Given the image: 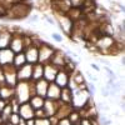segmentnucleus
<instances>
[{
    "label": "nucleus",
    "mask_w": 125,
    "mask_h": 125,
    "mask_svg": "<svg viewBox=\"0 0 125 125\" xmlns=\"http://www.w3.org/2000/svg\"><path fill=\"white\" fill-rule=\"evenodd\" d=\"M86 76L89 78V80H90L91 83H94V84H95V83L98 81V78H96V76H94V75H91L89 71H86Z\"/></svg>",
    "instance_id": "7c9ffc66"
},
{
    "label": "nucleus",
    "mask_w": 125,
    "mask_h": 125,
    "mask_svg": "<svg viewBox=\"0 0 125 125\" xmlns=\"http://www.w3.org/2000/svg\"><path fill=\"white\" fill-rule=\"evenodd\" d=\"M44 19L46 20V21H48V23H49L50 25H54V24H55V20H54L53 18H50V16H45Z\"/></svg>",
    "instance_id": "2f4dec72"
},
{
    "label": "nucleus",
    "mask_w": 125,
    "mask_h": 125,
    "mask_svg": "<svg viewBox=\"0 0 125 125\" xmlns=\"http://www.w3.org/2000/svg\"><path fill=\"white\" fill-rule=\"evenodd\" d=\"M14 96H15L14 88L9 86L6 84H0V99L9 103L11 99H14Z\"/></svg>",
    "instance_id": "ddd939ff"
},
{
    "label": "nucleus",
    "mask_w": 125,
    "mask_h": 125,
    "mask_svg": "<svg viewBox=\"0 0 125 125\" xmlns=\"http://www.w3.org/2000/svg\"><path fill=\"white\" fill-rule=\"evenodd\" d=\"M80 124H81V125H91L90 121H89V119H86V118L81 119V123H80Z\"/></svg>",
    "instance_id": "f704fd0d"
},
{
    "label": "nucleus",
    "mask_w": 125,
    "mask_h": 125,
    "mask_svg": "<svg viewBox=\"0 0 125 125\" xmlns=\"http://www.w3.org/2000/svg\"><path fill=\"white\" fill-rule=\"evenodd\" d=\"M20 121V116L18 113H11V115L9 116V123H11L13 125H18Z\"/></svg>",
    "instance_id": "4be33fe9"
},
{
    "label": "nucleus",
    "mask_w": 125,
    "mask_h": 125,
    "mask_svg": "<svg viewBox=\"0 0 125 125\" xmlns=\"http://www.w3.org/2000/svg\"><path fill=\"white\" fill-rule=\"evenodd\" d=\"M80 123H81V121H80ZM80 123H79V124H75V125H81V124H80Z\"/></svg>",
    "instance_id": "ea45409f"
},
{
    "label": "nucleus",
    "mask_w": 125,
    "mask_h": 125,
    "mask_svg": "<svg viewBox=\"0 0 125 125\" xmlns=\"http://www.w3.org/2000/svg\"><path fill=\"white\" fill-rule=\"evenodd\" d=\"M60 101H54V100H49L45 99L44 101V106H43V111H44V115L45 118H51V116H55V114L60 106Z\"/></svg>",
    "instance_id": "0eeeda50"
},
{
    "label": "nucleus",
    "mask_w": 125,
    "mask_h": 125,
    "mask_svg": "<svg viewBox=\"0 0 125 125\" xmlns=\"http://www.w3.org/2000/svg\"><path fill=\"white\" fill-rule=\"evenodd\" d=\"M6 16V8L4 6L3 3H0V18Z\"/></svg>",
    "instance_id": "c756f323"
},
{
    "label": "nucleus",
    "mask_w": 125,
    "mask_h": 125,
    "mask_svg": "<svg viewBox=\"0 0 125 125\" xmlns=\"http://www.w3.org/2000/svg\"><path fill=\"white\" fill-rule=\"evenodd\" d=\"M11 30L9 29H0V50L9 48L10 40H11Z\"/></svg>",
    "instance_id": "dca6fc26"
},
{
    "label": "nucleus",
    "mask_w": 125,
    "mask_h": 125,
    "mask_svg": "<svg viewBox=\"0 0 125 125\" xmlns=\"http://www.w3.org/2000/svg\"><path fill=\"white\" fill-rule=\"evenodd\" d=\"M59 69L55 68L54 65L51 64H45L44 65V75H43V79H45L48 83H54V79L58 74Z\"/></svg>",
    "instance_id": "4468645a"
},
{
    "label": "nucleus",
    "mask_w": 125,
    "mask_h": 125,
    "mask_svg": "<svg viewBox=\"0 0 125 125\" xmlns=\"http://www.w3.org/2000/svg\"><path fill=\"white\" fill-rule=\"evenodd\" d=\"M48 86H49V83L45 79H40L38 81H34V94L45 99L46 98Z\"/></svg>",
    "instance_id": "9b49d317"
},
{
    "label": "nucleus",
    "mask_w": 125,
    "mask_h": 125,
    "mask_svg": "<svg viewBox=\"0 0 125 125\" xmlns=\"http://www.w3.org/2000/svg\"><path fill=\"white\" fill-rule=\"evenodd\" d=\"M90 66H91V68H93L94 70H96V71H99V70H100V68H99V66H98L96 64H90Z\"/></svg>",
    "instance_id": "e433bc0d"
},
{
    "label": "nucleus",
    "mask_w": 125,
    "mask_h": 125,
    "mask_svg": "<svg viewBox=\"0 0 125 125\" xmlns=\"http://www.w3.org/2000/svg\"><path fill=\"white\" fill-rule=\"evenodd\" d=\"M26 21H28L29 24H35V23H38V21H39V16H38L36 14L30 15V16H29V19L26 20Z\"/></svg>",
    "instance_id": "bb28decb"
},
{
    "label": "nucleus",
    "mask_w": 125,
    "mask_h": 125,
    "mask_svg": "<svg viewBox=\"0 0 125 125\" xmlns=\"http://www.w3.org/2000/svg\"><path fill=\"white\" fill-rule=\"evenodd\" d=\"M69 79H70V74H69V73H68L66 70H64V69H60V70L58 71L55 79H54V84H56L60 89L68 88V85H69Z\"/></svg>",
    "instance_id": "9d476101"
},
{
    "label": "nucleus",
    "mask_w": 125,
    "mask_h": 125,
    "mask_svg": "<svg viewBox=\"0 0 125 125\" xmlns=\"http://www.w3.org/2000/svg\"><path fill=\"white\" fill-rule=\"evenodd\" d=\"M44 101L45 99L44 98H41L39 95H31V98L29 99V104L31 105V108H33L34 110H40V109H43L44 106Z\"/></svg>",
    "instance_id": "6ab92c4d"
},
{
    "label": "nucleus",
    "mask_w": 125,
    "mask_h": 125,
    "mask_svg": "<svg viewBox=\"0 0 125 125\" xmlns=\"http://www.w3.org/2000/svg\"><path fill=\"white\" fill-rule=\"evenodd\" d=\"M15 90V99L19 104L28 103L31 95L34 94V81H18L14 88Z\"/></svg>",
    "instance_id": "f257e3e1"
},
{
    "label": "nucleus",
    "mask_w": 125,
    "mask_h": 125,
    "mask_svg": "<svg viewBox=\"0 0 125 125\" xmlns=\"http://www.w3.org/2000/svg\"><path fill=\"white\" fill-rule=\"evenodd\" d=\"M44 75V65L36 62L33 65V74H31V81H38L40 79H43Z\"/></svg>",
    "instance_id": "f3484780"
},
{
    "label": "nucleus",
    "mask_w": 125,
    "mask_h": 125,
    "mask_svg": "<svg viewBox=\"0 0 125 125\" xmlns=\"http://www.w3.org/2000/svg\"><path fill=\"white\" fill-rule=\"evenodd\" d=\"M99 61H100V62H103V64H105L106 66H110V61H109V60H106V59L100 58V59H99Z\"/></svg>",
    "instance_id": "72a5a7b5"
},
{
    "label": "nucleus",
    "mask_w": 125,
    "mask_h": 125,
    "mask_svg": "<svg viewBox=\"0 0 125 125\" xmlns=\"http://www.w3.org/2000/svg\"><path fill=\"white\" fill-rule=\"evenodd\" d=\"M68 119L70 120V123L73 124V125H75V124H79L80 121H81V115H80V113L78 111V110H74L73 109L71 111H70V114L68 115Z\"/></svg>",
    "instance_id": "412c9836"
},
{
    "label": "nucleus",
    "mask_w": 125,
    "mask_h": 125,
    "mask_svg": "<svg viewBox=\"0 0 125 125\" xmlns=\"http://www.w3.org/2000/svg\"><path fill=\"white\" fill-rule=\"evenodd\" d=\"M19 116L24 119V120H29V119H35V110L31 108V105L29 103H23L19 105V110H18Z\"/></svg>",
    "instance_id": "1a4fd4ad"
},
{
    "label": "nucleus",
    "mask_w": 125,
    "mask_h": 125,
    "mask_svg": "<svg viewBox=\"0 0 125 125\" xmlns=\"http://www.w3.org/2000/svg\"><path fill=\"white\" fill-rule=\"evenodd\" d=\"M55 46H51L46 43H44L43 41V44H41L39 46V58H38V62H40V64H49L50 62V59L51 56H53L54 54V51H55Z\"/></svg>",
    "instance_id": "7ed1b4c3"
},
{
    "label": "nucleus",
    "mask_w": 125,
    "mask_h": 125,
    "mask_svg": "<svg viewBox=\"0 0 125 125\" xmlns=\"http://www.w3.org/2000/svg\"><path fill=\"white\" fill-rule=\"evenodd\" d=\"M104 70H105V71L108 73V75H109V79H110V80H113V81H115V80H116V75H115V73H114L110 68H108V66H106V68H104Z\"/></svg>",
    "instance_id": "a878e982"
},
{
    "label": "nucleus",
    "mask_w": 125,
    "mask_h": 125,
    "mask_svg": "<svg viewBox=\"0 0 125 125\" xmlns=\"http://www.w3.org/2000/svg\"><path fill=\"white\" fill-rule=\"evenodd\" d=\"M56 125H73V124L70 123V120L68 118H61V119L58 120V124Z\"/></svg>",
    "instance_id": "cd10ccee"
},
{
    "label": "nucleus",
    "mask_w": 125,
    "mask_h": 125,
    "mask_svg": "<svg viewBox=\"0 0 125 125\" xmlns=\"http://www.w3.org/2000/svg\"><path fill=\"white\" fill-rule=\"evenodd\" d=\"M98 121H99L100 125H110L111 124V120H109L108 116H105V115H99L98 116Z\"/></svg>",
    "instance_id": "b1692460"
},
{
    "label": "nucleus",
    "mask_w": 125,
    "mask_h": 125,
    "mask_svg": "<svg viewBox=\"0 0 125 125\" xmlns=\"http://www.w3.org/2000/svg\"><path fill=\"white\" fill-rule=\"evenodd\" d=\"M24 55H25V59H26V62L28 64H31L34 65L38 62V58H39V48L35 46V45H29L24 49Z\"/></svg>",
    "instance_id": "423d86ee"
},
{
    "label": "nucleus",
    "mask_w": 125,
    "mask_h": 125,
    "mask_svg": "<svg viewBox=\"0 0 125 125\" xmlns=\"http://www.w3.org/2000/svg\"><path fill=\"white\" fill-rule=\"evenodd\" d=\"M101 94H103V96H105V98L109 96V91H108L106 88H101Z\"/></svg>",
    "instance_id": "473e14b6"
},
{
    "label": "nucleus",
    "mask_w": 125,
    "mask_h": 125,
    "mask_svg": "<svg viewBox=\"0 0 125 125\" xmlns=\"http://www.w3.org/2000/svg\"><path fill=\"white\" fill-rule=\"evenodd\" d=\"M51 38H53V40H55L56 43H62V36L59 33H53L51 34Z\"/></svg>",
    "instance_id": "c85d7f7f"
},
{
    "label": "nucleus",
    "mask_w": 125,
    "mask_h": 125,
    "mask_svg": "<svg viewBox=\"0 0 125 125\" xmlns=\"http://www.w3.org/2000/svg\"><path fill=\"white\" fill-rule=\"evenodd\" d=\"M26 125H35V119H29V120H26Z\"/></svg>",
    "instance_id": "c9c22d12"
},
{
    "label": "nucleus",
    "mask_w": 125,
    "mask_h": 125,
    "mask_svg": "<svg viewBox=\"0 0 125 125\" xmlns=\"http://www.w3.org/2000/svg\"><path fill=\"white\" fill-rule=\"evenodd\" d=\"M14 53L9 48L0 50V66H6V65H13L14 60Z\"/></svg>",
    "instance_id": "f8f14e48"
},
{
    "label": "nucleus",
    "mask_w": 125,
    "mask_h": 125,
    "mask_svg": "<svg viewBox=\"0 0 125 125\" xmlns=\"http://www.w3.org/2000/svg\"><path fill=\"white\" fill-rule=\"evenodd\" d=\"M31 74H33V65L28 62L21 68L16 69L18 81H31Z\"/></svg>",
    "instance_id": "6e6552de"
},
{
    "label": "nucleus",
    "mask_w": 125,
    "mask_h": 125,
    "mask_svg": "<svg viewBox=\"0 0 125 125\" xmlns=\"http://www.w3.org/2000/svg\"><path fill=\"white\" fill-rule=\"evenodd\" d=\"M86 90L89 91V94H90V96H94L95 95V93H96V88H95V84L94 83H88L86 84Z\"/></svg>",
    "instance_id": "5701e85b"
},
{
    "label": "nucleus",
    "mask_w": 125,
    "mask_h": 125,
    "mask_svg": "<svg viewBox=\"0 0 125 125\" xmlns=\"http://www.w3.org/2000/svg\"><path fill=\"white\" fill-rule=\"evenodd\" d=\"M18 125H26V120H24V119L20 118V121H19V124H18Z\"/></svg>",
    "instance_id": "4c0bfd02"
},
{
    "label": "nucleus",
    "mask_w": 125,
    "mask_h": 125,
    "mask_svg": "<svg viewBox=\"0 0 125 125\" xmlns=\"http://www.w3.org/2000/svg\"><path fill=\"white\" fill-rule=\"evenodd\" d=\"M60 91H61V89H60L56 84H54V83H49L48 91H46V98H45V99L54 100V101H59Z\"/></svg>",
    "instance_id": "2eb2a0df"
},
{
    "label": "nucleus",
    "mask_w": 125,
    "mask_h": 125,
    "mask_svg": "<svg viewBox=\"0 0 125 125\" xmlns=\"http://www.w3.org/2000/svg\"><path fill=\"white\" fill-rule=\"evenodd\" d=\"M71 99H73V91L69 88H62L60 91V98L59 101L61 104H66V105H71Z\"/></svg>",
    "instance_id": "a211bd4d"
},
{
    "label": "nucleus",
    "mask_w": 125,
    "mask_h": 125,
    "mask_svg": "<svg viewBox=\"0 0 125 125\" xmlns=\"http://www.w3.org/2000/svg\"><path fill=\"white\" fill-rule=\"evenodd\" d=\"M26 64V59H25V55L24 53H19V54H15L14 55V60H13V66L15 69H19L21 68L23 65Z\"/></svg>",
    "instance_id": "aec40b11"
},
{
    "label": "nucleus",
    "mask_w": 125,
    "mask_h": 125,
    "mask_svg": "<svg viewBox=\"0 0 125 125\" xmlns=\"http://www.w3.org/2000/svg\"><path fill=\"white\" fill-rule=\"evenodd\" d=\"M1 71H3L4 84L11 86V88H15V85L18 84L16 69L13 65H6V66H1Z\"/></svg>",
    "instance_id": "20e7f679"
},
{
    "label": "nucleus",
    "mask_w": 125,
    "mask_h": 125,
    "mask_svg": "<svg viewBox=\"0 0 125 125\" xmlns=\"http://www.w3.org/2000/svg\"><path fill=\"white\" fill-rule=\"evenodd\" d=\"M11 40H10V44H9V49L13 51L14 54H19V53H23L24 49H25V40H24V33L21 30H11Z\"/></svg>",
    "instance_id": "f03ea898"
},
{
    "label": "nucleus",
    "mask_w": 125,
    "mask_h": 125,
    "mask_svg": "<svg viewBox=\"0 0 125 125\" xmlns=\"http://www.w3.org/2000/svg\"><path fill=\"white\" fill-rule=\"evenodd\" d=\"M120 62H121V65H123V68H124V64H125V59H124V56L120 59Z\"/></svg>",
    "instance_id": "58836bf2"
},
{
    "label": "nucleus",
    "mask_w": 125,
    "mask_h": 125,
    "mask_svg": "<svg viewBox=\"0 0 125 125\" xmlns=\"http://www.w3.org/2000/svg\"><path fill=\"white\" fill-rule=\"evenodd\" d=\"M35 125H51L49 118H39L35 119Z\"/></svg>",
    "instance_id": "393cba45"
},
{
    "label": "nucleus",
    "mask_w": 125,
    "mask_h": 125,
    "mask_svg": "<svg viewBox=\"0 0 125 125\" xmlns=\"http://www.w3.org/2000/svg\"><path fill=\"white\" fill-rule=\"evenodd\" d=\"M58 24L60 26V30H62L68 36H73V31H74V21L66 15L62 14L58 18Z\"/></svg>",
    "instance_id": "39448f33"
}]
</instances>
